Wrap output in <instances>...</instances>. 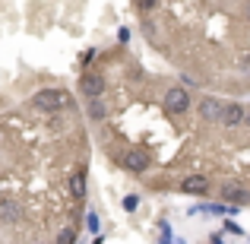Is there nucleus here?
Returning <instances> with one entry per match:
<instances>
[{"mask_svg":"<svg viewBox=\"0 0 250 244\" xmlns=\"http://www.w3.org/2000/svg\"><path fill=\"white\" fill-rule=\"evenodd\" d=\"M32 108L35 111H63V108H73L70 95L63 89H42L32 95Z\"/></svg>","mask_w":250,"mask_h":244,"instance_id":"nucleus-1","label":"nucleus"},{"mask_svg":"<svg viewBox=\"0 0 250 244\" xmlns=\"http://www.w3.org/2000/svg\"><path fill=\"white\" fill-rule=\"evenodd\" d=\"M19 219H22V209H19V203L0 200V222H3V225H16Z\"/></svg>","mask_w":250,"mask_h":244,"instance_id":"nucleus-8","label":"nucleus"},{"mask_svg":"<svg viewBox=\"0 0 250 244\" xmlns=\"http://www.w3.org/2000/svg\"><path fill=\"white\" fill-rule=\"evenodd\" d=\"M181 190L184 194H193V197H206L209 194V181L203 175H190V177L181 181Z\"/></svg>","mask_w":250,"mask_h":244,"instance_id":"nucleus-7","label":"nucleus"},{"mask_svg":"<svg viewBox=\"0 0 250 244\" xmlns=\"http://www.w3.org/2000/svg\"><path fill=\"white\" fill-rule=\"evenodd\" d=\"M165 108L171 111V114H184V111L190 108L187 89H181V86H171V89L165 92Z\"/></svg>","mask_w":250,"mask_h":244,"instance_id":"nucleus-2","label":"nucleus"},{"mask_svg":"<svg viewBox=\"0 0 250 244\" xmlns=\"http://www.w3.org/2000/svg\"><path fill=\"white\" fill-rule=\"evenodd\" d=\"M140 206V197L136 194H130V197H124V209H127V213H133V209Z\"/></svg>","mask_w":250,"mask_h":244,"instance_id":"nucleus-13","label":"nucleus"},{"mask_svg":"<svg viewBox=\"0 0 250 244\" xmlns=\"http://www.w3.org/2000/svg\"><path fill=\"white\" fill-rule=\"evenodd\" d=\"M104 114H108V108H104L102 98H89V117L92 121H104Z\"/></svg>","mask_w":250,"mask_h":244,"instance_id":"nucleus-10","label":"nucleus"},{"mask_svg":"<svg viewBox=\"0 0 250 244\" xmlns=\"http://www.w3.org/2000/svg\"><path fill=\"white\" fill-rule=\"evenodd\" d=\"M80 92L85 98H102L104 95V76L98 73H83L80 76Z\"/></svg>","mask_w":250,"mask_h":244,"instance_id":"nucleus-4","label":"nucleus"},{"mask_svg":"<svg viewBox=\"0 0 250 244\" xmlns=\"http://www.w3.org/2000/svg\"><path fill=\"white\" fill-rule=\"evenodd\" d=\"M244 127H250V108L244 111Z\"/></svg>","mask_w":250,"mask_h":244,"instance_id":"nucleus-16","label":"nucleus"},{"mask_svg":"<svg viewBox=\"0 0 250 244\" xmlns=\"http://www.w3.org/2000/svg\"><path fill=\"white\" fill-rule=\"evenodd\" d=\"M244 105H238V102H228V105H222V117L219 121L225 124V127H238V124H244Z\"/></svg>","mask_w":250,"mask_h":244,"instance_id":"nucleus-5","label":"nucleus"},{"mask_svg":"<svg viewBox=\"0 0 250 244\" xmlns=\"http://www.w3.org/2000/svg\"><path fill=\"white\" fill-rule=\"evenodd\" d=\"M200 117H203V121H219V117H222V102L212 98V95H206L200 102Z\"/></svg>","mask_w":250,"mask_h":244,"instance_id":"nucleus-9","label":"nucleus"},{"mask_svg":"<svg viewBox=\"0 0 250 244\" xmlns=\"http://www.w3.org/2000/svg\"><path fill=\"white\" fill-rule=\"evenodd\" d=\"M57 244H76V232H73V228H63L61 238H57Z\"/></svg>","mask_w":250,"mask_h":244,"instance_id":"nucleus-12","label":"nucleus"},{"mask_svg":"<svg viewBox=\"0 0 250 244\" xmlns=\"http://www.w3.org/2000/svg\"><path fill=\"white\" fill-rule=\"evenodd\" d=\"M222 200L231 203V206H244V203H250V190L244 187V184L228 181V184H222Z\"/></svg>","mask_w":250,"mask_h":244,"instance_id":"nucleus-3","label":"nucleus"},{"mask_svg":"<svg viewBox=\"0 0 250 244\" xmlns=\"http://www.w3.org/2000/svg\"><path fill=\"white\" fill-rule=\"evenodd\" d=\"M136 6H140L143 13H149V10H155V6H159V0H136Z\"/></svg>","mask_w":250,"mask_h":244,"instance_id":"nucleus-14","label":"nucleus"},{"mask_svg":"<svg viewBox=\"0 0 250 244\" xmlns=\"http://www.w3.org/2000/svg\"><path fill=\"white\" fill-rule=\"evenodd\" d=\"M70 194H73V197H80V200L85 197V175H83V171L70 177Z\"/></svg>","mask_w":250,"mask_h":244,"instance_id":"nucleus-11","label":"nucleus"},{"mask_svg":"<svg viewBox=\"0 0 250 244\" xmlns=\"http://www.w3.org/2000/svg\"><path fill=\"white\" fill-rule=\"evenodd\" d=\"M149 153H143V149H130L127 155H124V168L127 171H136V175H140V171H146L149 168Z\"/></svg>","mask_w":250,"mask_h":244,"instance_id":"nucleus-6","label":"nucleus"},{"mask_svg":"<svg viewBox=\"0 0 250 244\" xmlns=\"http://www.w3.org/2000/svg\"><path fill=\"white\" fill-rule=\"evenodd\" d=\"M241 70H244V73H247V76H250V54H247V57H244V61H241Z\"/></svg>","mask_w":250,"mask_h":244,"instance_id":"nucleus-15","label":"nucleus"}]
</instances>
